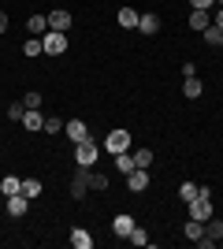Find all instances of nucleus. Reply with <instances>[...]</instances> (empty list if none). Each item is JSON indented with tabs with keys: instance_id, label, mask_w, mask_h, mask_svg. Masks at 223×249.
I'll return each instance as SVG.
<instances>
[{
	"instance_id": "f257e3e1",
	"label": "nucleus",
	"mask_w": 223,
	"mask_h": 249,
	"mask_svg": "<svg viewBox=\"0 0 223 249\" xmlns=\"http://www.w3.org/2000/svg\"><path fill=\"white\" fill-rule=\"evenodd\" d=\"M97 156H101V145H97L93 138H86V142L74 145V164H78V167H93Z\"/></svg>"
},
{
	"instance_id": "f03ea898",
	"label": "nucleus",
	"mask_w": 223,
	"mask_h": 249,
	"mask_svg": "<svg viewBox=\"0 0 223 249\" xmlns=\"http://www.w3.org/2000/svg\"><path fill=\"white\" fill-rule=\"evenodd\" d=\"M130 149V130H123V126H116V130H108L104 134V153H127Z\"/></svg>"
},
{
	"instance_id": "7ed1b4c3",
	"label": "nucleus",
	"mask_w": 223,
	"mask_h": 249,
	"mask_svg": "<svg viewBox=\"0 0 223 249\" xmlns=\"http://www.w3.org/2000/svg\"><path fill=\"white\" fill-rule=\"evenodd\" d=\"M41 45H45V56H64L71 41H67V34H64V30H49V34L41 37Z\"/></svg>"
},
{
	"instance_id": "20e7f679",
	"label": "nucleus",
	"mask_w": 223,
	"mask_h": 249,
	"mask_svg": "<svg viewBox=\"0 0 223 249\" xmlns=\"http://www.w3.org/2000/svg\"><path fill=\"white\" fill-rule=\"evenodd\" d=\"M186 212H190V219H201V223H208V219L216 216L212 197H193L190 205H186Z\"/></svg>"
},
{
	"instance_id": "39448f33",
	"label": "nucleus",
	"mask_w": 223,
	"mask_h": 249,
	"mask_svg": "<svg viewBox=\"0 0 223 249\" xmlns=\"http://www.w3.org/2000/svg\"><path fill=\"white\" fill-rule=\"evenodd\" d=\"M149 182H153V178H149V167H134V171L127 175V190L130 194H145Z\"/></svg>"
},
{
	"instance_id": "423d86ee",
	"label": "nucleus",
	"mask_w": 223,
	"mask_h": 249,
	"mask_svg": "<svg viewBox=\"0 0 223 249\" xmlns=\"http://www.w3.org/2000/svg\"><path fill=\"white\" fill-rule=\"evenodd\" d=\"M67 194H71L74 201H82L86 194H89V178H86V167H78L71 175V186H67Z\"/></svg>"
},
{
	"instance_id": "0eeeda50",
	"label": "nucleus",
	"mask_w": 223,
	"mask_h": 249,
	"mask_svg": "<svg viewBox=\"0 0 223 249\" xmlns=\"http://www.w3.org/2000/svg\"><path fill=\"white\" fill-rule=\"evenodd\" d=\"M64 134L71 138V145H78V142L89 138V126H86V119H67V123H64Z\"/></svg>"
},
{
	"instance_id": "6e6552de",
	"label": "nucleus",
	"mask_w": 223,
	"mask_h": 249,
	"mask_svg": "<svg viewBox=\"0 0 223 249\" xmlns=\"http://www.w3.org/2000/svg\"><path fill=\"white\" fill-rule=\"evenodd\" d=\"M4 208H8V216H26V208H30V197L26 194H11V197H4Z\"/></svg>"
},
{
	"instance_id": "1a4fd4ad",
	"label": "nucleus",
	"mask_w": 223,
	"mask_h": 249,
	"mask_svg": "<svg viewBox=\"0 0 223 249\" xmlns=\"http://www.w3.org/2000/svg\"><path fill=\"white\" fill-rule=\"evenodd\" d=\"M71 11H64V8H56V11H49V30H71Z\"/></svg>"
},
{
	"instance_id": "9d476101",
	"label": "nucleus",
	"mask_w": 223,
	"mask_h": 249,
	"mask_svg": "<svg viewBox=\"0 0 223 249\" xmlns=\"http://www.w3.org/2000/svg\"><path fill=\"white\" fill-rule=\"evenodd\" d=\"M130 231H134V216H130V212H119V216L112 219V234H116V238H127Z\"/></svg>"
},
{
	"instance_id": "9b49d317",
	"label": "nucleus",
	"mask_w": 223,
	"mask_h": 249,
	"mask_svg": "<svg viewBox=\"0 0 223 249\" xmlns=\"http://www.w3.org/2000/svg\"><path fill=\"white\" fill-rule=\"evenodd\" d=\"M41 126H45L41 108H26V112H22V130H41Z\"/></svg>"
},
{
	"instance_id": "f8f14e48",
	"label": "nucleus",
	"mask_w": 223,
	"mask_h": 249,
	"mask_svg": "<svg viewBox=\"0 0 223 249\" xmlns=\"http://www.w3.org/2000/svg\"><path fill=\"white\" fill-rule=\"evenodd\" d=\"M26 34L30 37H45L49 34V15H30L26 19Z\"/></svg>"
},
{
	"instance_id": "ddd939ff",
	"label": "nucleus",
	"mask_w": 223,
	"mask_h": 249,
	"mask_svg": "<svg viewBox=\"0 0 223 249\" xmlns=\"http://www.w3.org/2000/svg\"><path fill=\"white\" fill-rule=\"evenodd\" d=\"M138 30H141V37H153V34H160V15L145 11V15L138 19Z\"/></svg>"
},
{
	"instance_id": "4468645a",
	"label": "nucleus",
	"mask_w": 223,
	"mask_h": 249,
	"mask_svg": "<svg viewBox=\"0 0 223 249\" xmlns=\"http://www.w3.org/2000/svg\"><path fill=\"white\" fill-rule=\"evenodd\" d=\"M86 178H89V190H97V194H104V190L112 186V182H108L112 175H104V171H93V167H86Z\"/></svg>"
},
{
	"instance_id": "2eb2a0df",
	"label": "nucleus",
	"mask_w": 223,
	"mask_h": 249,
	"mask_svg": "<svg viewBox=\"0 0 223 249\" xmlns=\"http://www.w3.org/2000/svg\"><path fill=\"white\" fill-rule=\"evenodd\" d=\"M71 246L74 249H93V234L86 227H71Z\"/></svg>"
},
{
	"instance_id": "dca6fc26",
	"label": "nucleus",
	"mask_w": 223,
	"mask_h": 249,
	"mask_svg": "<svg viewBox=\"0 0 223 249\" xmlns=\"http://www.w3.org/2000/svg\"><path fill=\"white\" fill-rule=\"evenodd\" d=\"M138 19H141V15L134 8H119V15H116V22L123 26V30H138Z\"/></svg>"
},
{
	"instance_id": "f3484780",
	"label": "nucleus",
	"mask_w": 223,
	"mask_h": 249,
	"mask_svg": "<svg viewBox=\"0 0 223 249\" xmlns=\"http://www.w3.org/2000/svg\"><path fill=\"white\" fill-rule=\"evenodd\" d=\"M182 234H186V238L197 246V242L205 238V223H201V219H186V223H182Z\"/></svg>"
},
{
	"instance_id": "a211bd4d",
	"label": "nucleus",
	"mask_w": 223,
	"mask_h": 249,
	"mask_svg": "<svg viewBox=\"0 0 223 249\" xmlns=\"http://www.w3.org/2000/svg\"><path fill=\"white\" fill-rule=\"evenodd\" d=\"M205 26H212V11L193 8V11H190V30H205Z\"/></svg>"
},
{
	"instance_id": "6ab92c4d",
	"label": "nucleus",
	"mask_w": 223,
	"mask_h": 249,
	"mask_svg": "<svg viewBox=\"0 0 223 249\" xmlns=\"http://www.w3.org/2000/svg\"><path fill=\"white\" fill-rule=\"evenodd\" d=\"M134 167H138V164H134V153H130V149H127V153H116V171H119L123 178H127Z\"/></svg>"
},
{
	"instance_id": "aec40b11",
	"label": "nucleus",
	"mask_w": 223,
	"mask_h": 249,
	"mask_svg": "<svg viewBox=\"0 0 223 249\" xmlns=\"http://www.w3.org/2000/svg\"><path fill=\"white\" fill-rule=\"evenodd\" d=\"M0 194H4V197L22 194V178H19V175H4V178H0Z\"/></svg>"
},
{
	"instance_id": "412c9836",
	"label": "nucleus",
	"mask_w": 223,
	"mask_h": 249,
	"mask_svg": "<svg viewBox=\"0 0 223 249\" xmlns=\"http://www.w3.org/2000/svg\"><path fill=\"white\" fill-rule=\"evenodd\" d=\"M205 238L212 242V246H220V238H223V219H208V223H205Z\"/></svg>"
},
{
	"instance_id": "4be33fe9",
	"label": "nucleus",
	"mask_w": 223,
	"mask_h": 249,
	"mask_svg": "<svg viewBox=\"0 0 223 249\" xmlns=\"http://www.w3.org/2000/svg\"><path fill=\"white\" fill-rule=\"evenodd\" d=\"M201 93H205V86H201V78H197V74L182 82V97H190V101H197V97H201Z\"/></svg>"
},
{
	"instance_id": "5701e85b",
	"label": "nucleus",
	"mask_w": 223,
	"mask_h": 249,
	"mask_svg": "<svg viewBox=\"0 0 223 249\" xmlns=\"http://www.w3.org/2000/svg\"><path fill=\"white\" fill-rule=\"evenodd\" d=\"M41 190H45V186H41V178H22V194H26L30 201H34V197H41Z\"/></svg>"
},
{
	"instance_id": "b1692460",
	"label": "nucleus",
	"mask_w": 223,
	"mask_h": 249,
	"mask_svg": "<svg viewBox=\"0 0 223 249\" xmlns=\"http://www.w3.org/2000/svg\"><path fill=\"white\" fill-rule=\"evenodd\" d=\"M201 37H205V45L220 49V37H223V30H220V26H205V30H201Z\"/></svg>"
},
{
	"instance_id": "393cba45",
	"label": "nucleus",
	"mask_w": 223,
	"mask_h": 249,
	"mask_svg": "<svg viewBox=\"0 0 223 249\" xmlns=\"http://www.w3.org/2000/svg\"><path fill=\"white\" fill-rule=\"evenodd\" d=\"M153 160H156L153 149H134V164H138V167H153Z\"/></svg>"
},
{
	"instance_id": "a878e982",
	"label": "nucleus",
	"mask_w": 223,
	"mask_h": 249,
	"mask_svg": "<svg viewBox=\"0 0 223 249\" xmlns=\"http://www.w3.org/2000/svg\"><path fill=\"white\" fill-rule=\"evenodd\" d=\"M127 242H130V246H149V231L134 223V231H130V234H127Z\"/></svg>"
},
{
	"instance_id": "bb28decb",
	"label": "nucleus",
	"mask_w": 223,
	"mask_h": 249,
	"mask_svg": "<svg viewBox=\"0 0 223 249\" xmlns=\"http://www.w3.org/2000/svg\"><path fill=\"white\" fill-rule=\"evenodd\" d=\"M193 197H197V182H182V186H179V201H182V205H190Z\"/></svg>"
},
{
	"instance_id": "cd10ccee",
	"label": "nucleus",
	"mask_w": 223,
	"mask_h": 249,
	"mask_svg": "<svg viewBox=\"0 0 223 249\" xmlns=\"http://www.w3.org/2000/svg\"><path fill=\"white\" fill-rule=\"evenodd\" d=\"M22 52H26V56H45V45H41V37H26Z\"/></svg>"
},
{
	"instance_id": "c85d7f7f",
	"label": "nucleus",
	"mask_w": 223,
	"mask_h": 249,
	"mask_svg": "<svg viewBox=\"0 0 223 249\" xmlns=\"http://www.w3.org/2000/svg\"><path fill=\"white\" fill-rule=\"evenodd\" d=\"M45 134L52 138V134H60V130H64V119H56V115H45V126H41Z\"/></svg>"
},
{
	"instance_id": "c756f323",
	"label": "nucleus",
	"mask_w": 223,
	"mask_h": 249,
	"mask_svg": "<svg viewBox=\"0 0 223 249\" xmlns=\"http://www.w3.org/2000/svg\"><path fill=\"white\" fill-rule=\"evenodd\" d=\"M22 112H26V104H22V101H11V104H8V119L22 123Z\"/></svg>"
},
{
	"instance_id": "7c9ffc66",
	"label": "nucleus",
	"mask_w": 223,
	"mask_h": 249,
	"mask_svg": "<svg viewBox=\"0 0 223 249\" xmlns=\"http://www.w3.org/2000/svg\"><path fill=\"white\" fill-rule=\"evenodd\" d=\"M22 104H26V108H41V93H37V89H26V93H22Z\"/></svg>"
},
{
	"instance_id": "2f4dec72",
	"label": "nucleus",
	"mask_w": 223,
	"mask_h": 249,
	"mask_svg": "<svg viewBox=\"0 0 223 249\" xmlns=\"http://www.w3.org/2000/svg\"><path fill=\"white\" fill-rule=\"evenodd\" d=\"M190 8H205V11H212V8H216V0H190Z\"/></svg>"
},
{
	"instance_id": "473e14b6",
	"label": "nucleus",
	"mask_w": 223,
	"mask_h": 249,
	"mask_svg": "<svg viewBox=\"0 0 223 249\" xmlns=\"http://www.w3.org/2000/svg\"><path fill=\"white\" fill-rule=\"evenodd\" d=\"M193 74H197V67H193V63L186 60V63H182V78H193Z\"/></svg>"
},
{
	"instance_id": "72a5a7b5",
	"label": "nucleus",
	"mask_w": 223,
	"mask_h": 249,
	"mask_svg": "<svg viewBox=\"0 0 223 249\" xmlns=\"http://www.w3.org/2000/svg\"><path fill=\"white\" fill-rule=\"evenodd\" d=\"M212 26H220V30H223V8L212 11Z\"/></svg>"
},
{
	"instance_id": "f704fd0d",
	"label": "nucleus",
	"mask_w": 223,
	"mask_h": 249,
	"mask_svg": "<svg viewBox=\"0 0 223 249\" xmlns=\"http://www.w3.org/2000/svg\"><path fill=\"white\" fill-rule=\"evenodd\" d=\"M0 34H8V11L0 8Z\"/></svg>"
},
{
	"instance_id": "c9c22d12",
	"label": "nucleus",
	"mask_w": 223,
	"mask_h": 249,
	"mask_svg": "<svg viewBox=\"0 0 223 249\" xmlns=\"http://www.w3.org/2000/svg\"><path fill=\"white\" fill-rule=\"evenodd\" d=\"M216 4H220V8H223V0H216Z\"/></svg>"
},
{
	"instance_id": "e433bc0d",
	"label": "nucleus",
	"mask_w": 223,
	"mask_h": 249,
	"mask_svg": "<svg viewBox=\"0 0 223 249\" xmlns=\"http://www.w3.org/2000/svg\"><path fill=\"white\" fill-rule=\"evenodd\" d=\"M220 49H223V37H220Z\"/></svg>"
}]
</instances>
